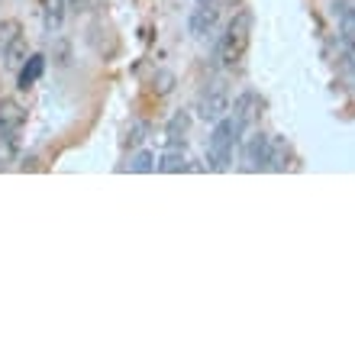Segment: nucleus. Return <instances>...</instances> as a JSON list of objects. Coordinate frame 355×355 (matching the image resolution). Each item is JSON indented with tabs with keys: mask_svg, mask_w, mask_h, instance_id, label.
<instances>
[{
	"mask_svg": "<svg viewBox=\"0 0 355 355\" xmlns=\"http://www.w3.org/2000/svg\"><path fill=\"white\" fill-rule=\"evenodd\" d=\"M343 36H346L349 46H355V10L343 13Z\"/></svg>",
	"mask_w": 355,
	"mask_h": 355,
	"instance_id": "nucleus-16",
	"label": "nucleus"
},
{
	"mask_svg": "<svg viewBox=\"0 0 355 355\" xmlns=\"http://www.w3.org/2000/svg\"><path fill=\"white\" fill-rule=\"evenodd\" d=\"M216 13H220V10H216L210 0H200L197 10L191 13V33H194V36H207V33L216 26Z\"/></svg>",
	"mask_w": 355,
	"mask_h": 355,
	"instance_id": "nucleus-7",
	"label": "nucleus"
},
{
	"mask_svg": "<svg viewBox=\"0 0 355 355\" xmlns=\"http://www.w3.org/2000/svg\"><path fill=\"white\" fill-rule=\"evenodd\" d=\"M226 110H230V97H226V91L220 85L200 97V116H204V120H210V123L223 120Z\"/></svg>",
	"mask_w": 355,
	"mask_h": 355,
	"instance_id": "nucleus-5",
	"label": "nucleus"
},
{
	"mask_svg": "<svg viewBox=\"0 0 355 355\" xmlns=\"http://www.w3.org/2000/svg\"><path fill=\"white\" fill-rule=\"evenodd\" d=\"M187 130H191V116L181 110V113H175V116L168 120V126H165V139H168L171 146H181L184 136H187Z\"/></svg>",
	"mask_w": 355,
	"mask_h": 355,
	"instance_id": "nucleus-13",
	"label": "nucleus"
},
{
	"mask_svg": "<svg viewBox=\"0 0 355 355\" xmlns=\"http://www.w3.org/2000/svg\"><path fill=\"white\" fill-rule=\"evenodd\" d=\"M259 107H262V101H259V97H255L252 91H245L243 97H236V103H233V116L239 120V126H243V130H249V126L255 123V116L262 113Z\"/></svg>",
	"mask_w": 355,
	"mask_h": 355,
	"instance_id": "nucleus-6",
	"label": "nucleus"
},
{
	"mask_svg": "<svg viewBox=\"0 0 355 355\" xmlns=\"http://www.w3.org/2000/svg\"><path fill=\"white\" fill-rule=\"evenodd\" d=\"M268 146H271V136L265 132H252L243 146V162L249 171H259L265 168V162H268Z\"/></svg>",
	"mask_w": 355,
	"mask_h": 355,
	"instance_id": "nucleus-4",
	"label": "nucleus"
},
{
	"mask_svg": "<svg viewBox=\"0 0 355 355\" xmlns=\"http://www.w3.org/2000/svg\"><path fill=\"white\" fill-rule=\"evenodd\" d=\"M68 0H42V23H46V33H58L62 19H65Z\"/></svg>",
	"mask_w": 355,
	"mask_h": 355,
	"instance_id": "nucleus-10",
	"label": "nucleus"
},
{
	"mask_svg": "<svg viewBox=\"0 0 355 355\" xmlns=\"http://www.w3.org/2000/svg\"><path fill=\"white\" fill-rule=\"evenodd\" d=\"M239 120L236 116H223V120H216L214 132H210V139H207V162H210V168L214 171H226L230 168V162H233V149L236 142H239Z\"/></svg>",
	"mask_w": 355,
	"mask_h": 355,
	"instance_id": "nucleus-2",
	"label": "nucleus"
},
{
	"mask_svg": "<svg viewBox=\"0 0 355 355\" xmlns=\"http://www.w3.org/2000/svg\"><path fill=\"white\" fill-rule=\"evenodd\" d=\"M155 168H159L162 175H178V171H187L184 149H181V146H171V142H168V149H165L159 159H155Z\"/></svg>",
	"mask_w": 355,
	"mask_h": 355,
	"instance_id": "nucleus-8",
	"label": "nucleus"
},
{
	"mask_svg": "<svg viewBox=\"0 0 355 355\" xmlns=\"http://www.w3.org/2000/svg\"><path fill=\"white\" fill-rule=\"evenodd\" d=\"M19 39H23V26H19V19H0V55H7Z\"/></svg>",
	"mask_w": 355,
	"mask_h": 355,
	"instance_id": "nucleus-12",
	"label": "nucleus"
},
{
	"mask_svg": "<svg viewBox=\"0 0 355 355\" xmlns=\"http://www.w3.org/2000/svg\"><path fill=\"white\" fill-rule=\"evenodd\" d=\"M26 126V107L13 97H0V136H13Z\"/></svg>",
	"mask_w": 355,
	"mask_h": 355,
	"instance_id": "nucleus-3",
	"label": "nucleus"
},
{
	"mask_svg": "<svg viewBox=\"0 0 355 355\" xmlns=\"http://www.w3.org/2000/svg\"><path fill=\"white\" fill-rule=\"evenodd\" d=\"M252 26H255L252 10H239V13H233V19L226 23L223 39H220V62H223V65H236V62L249 52Z\"/></svg>",
	"mask_w": 355,
	"mask_h": 355,
	"instance_id": "nucleus-1",
	"label": "nucleus"
},
{
	"mask_svg": "<svg viewBox=\"0 0 355 355\" xmlns=\"http://www.w3.org/2000/svg\"><path fill=\"white\" fill-rule=\"evenodd\" d=\"M17 162V142L13 136H0V168H7Z\"/></svg>",
	"mask_w": 355,
	"mask_h": 355,
	"instance_id": "nucleus-15",
	"label": "nucleus"
},
{
	"mask_svg": "<svg viewBox=\"0 0 355 355\" xmlns=\"http://www.w3.org/2000/svg\"><path fill=\"white\" fill-rule=\"evenodd\" d=\"M226 7H239V3H243V0H223Z\"/></svg>",
	"mask_w": 355,
	"mask_h": 355,
	"instance_id": "nucleus-19",
	"label": "nucleus"
},
{
	"mask_svg": "<svg viewBox=\"0 0 355 355\" xmlns=\"http://www.w3.org/2000/svg\"><path fill=\"white\" fill-rule=\"evenodd\" d=\"M130 171H136V175H149V171H155V155L152 152H136L130 159Z\"/></svg>",
	"mask_w": 355,
	"mask_h": 355,
	"instance_id": "nucleus-14",
	"label": "nucleus"
},
{
	"mask_svg": "<svg viewBox=\"0 0 355 355\" xmlns=\"http://www.w3.org/2000/svg\"><path fill=\"white\" fill-rule=\"evenodd\" d=\"M171 81H175V75H171V71H162V75H159V94H168L171 91Z\"/></svg>",
	"mask_w": 355,
	"mask_h": 355,
	"instance_id": "nucleus-17",
	"label": "nucleus"
},
{
	"mask_svg": "<svg viewBox=\"0 0 355 355\" xmlns=\"http://www.w3.org/2000/svg\"><path fill=\"white\" fill-rule=\"evenodd\" d=\"M68 3H78V0H68Z\"/></svg>",
	"mask_w": 355,
	"mask_h": 355,
	"instance_id": "nucleus-20",
	"label": "nucleus"
},
{
	"mask_svg": "<svg viewBox=\"0 0 355 355\" xmlns=\"http://www.w3.org/2000/svg\"><path fill=\"white\" fill-rule=\"evenodd\" d=\"M42 71H46V58H42V55H29V62L19 68V75H17V87H19V91H29V87L42 78Z\"/></svg>",
	"mask_w": 355,
	"mask_h": 355,
	"instance_id": "nucleus-9",
	"label": "nucleus"
},
{
	"mask_svg": "<svg viewBox=\"0 0 355 355\" xmlns=\"http://www.w3.org/2000/svg\"><path fill=\"white\" fill-rule=\"evenodd\" d=\"M142 132H146V126H132L130 136H126V146H136V142L142 139Z\"/></svg>",
	"mask_w": 355,
	"mask_h": 355,
	"instance_id": "nucleus-18",
	"label": "nucleus"
},
{
	"mask_svg": "<svg viewBox=\"0 0 355 355\" xmlns=\"http://www.w3.org/2000/svg\"><path fill=\"white\" fill-rule=\"evenodd\" d=\"M288 159H291V146H288V142H284V139H271L265 168H268V171H284V168H288Z\"/></svg>",
	"mask_w": 355,
	"mask_h": 355,
	"instance_id": "nucleus-11",
	"label": "nucleus"
}]
</instances>
